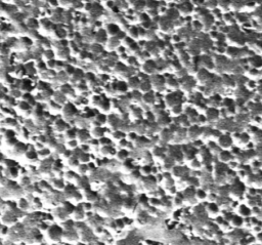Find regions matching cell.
Here are the masks:
<instances>
[{
	"mask_svg": "<svg viewBox=\"0 0 262 245\" xmlns=\"http://www.w3.org/2000/svg\"><path fill=\"white\" fill-rule=\"evenodd\" d=\"M99 144H101V145H104V146H106V145H109L110 144V140L107 138V137H104V136H101L100 138H99Z\"/></svg>",
	"mask_w": 262,
	"mask_h": 245,
	"instance_id": "f546056e",
	"label": "cell"
},
{
	"mask_svg": "<svg viewBox=\"0 0 262 245\" xmlns=\"http://www.w3.org/2000/svg\"><path fill=\"white\" fill-rule=\"evenodd\" d=\"M18 138H15V136H12V137H9V138H6V144L10 147H13L16 143H18Z\"/></svg>",
	"mask_w": 262,
	"mask_h": 245,
	"instance_id": "7402d4cb",
	"label": "cell"
},
{
	"mask_svg": "<svg viewBox=\"0 0 262 245\" xmlns=\"http://www.w3.org/2000/svg\"><path fill=\"white\" fill-rule=\"evenodd\" d=\"M64 67H65V63L61 61H56L55 63V68L59 70V71H61L62 69H64Z\"/></svg>",
	"mask_w": 262,
	"mask_h": 245,
	"instance_id": "f1b7e54d",
	"label": "cell"
},
{
	"mask_svg": "<svg viewBox=\"0 0 262 245\" xmlns=\"http://www.w3.org/2000/svg\"><path fill=\"white\" fill-rule=\"evenodd\" d=\"M66 177L68 179V180H72V179H78V175L76 174V172L74 171H68L66 173Z\"/></svg>",
	"mask_w": 262,
	"mask_h": 245,
	"instance_id": "4316f807",
	"label": "cell"
},
{
	"mask_svg": "<svg viewBox=\"0 0 262 245\" xmlns=\"http://www.w3.org/2000/svg\"><path fill=\"white\" fill-rule=\"evenodd\" d=\"M6 171L8 172V173H7V176H9V177H12V179H14V177H16V176L19 175V170L16 169L15 166L7 167Z\"/></svg>",
	"mask_w": 262,
	"mask_h": 245,
	"instance_id": "52a82bcc",
	"label": "cell"
},
{
	"mask_svg": "<svg viewBox=\"0 0 262 245\" xmlns=\"http://www.w3.org/2000/svg\"><path fill=\"white\" fill-rule=\"evenodd\" d=\"M38 156L39 157H41V158H45V157H47L48 155L50 154V151L46 149V148H41V150H39L38 152Z\"/></svg>",
	"mask_w": 262,
	"mask_h": 245,
	"instance_id": "9c48e42d",
	"label": "cell"
},
{
	"mask_svg": "<svg viewBox=\"0 0 262 245\" xmlns=\"http://www.w3.org/2000/svg\"><path fill=\"white\" fill-rule=\"evenodd\" d=\"M43 57L46 58V60H50V59H53L54 53H53V51L51 49H46L44 51V53H43Z\"/></svg>",
	"mask_w": 262,
	"mask_h": 245,
	"instance_id": "ac0fdd59",
	"label": "cell"
},
{
	"mask_svg": "<svg viewBox=\"0 0 262 245\" xmlns=\"http://www.w3.org/2000/svg\"><path fill=\"white\" fill-rule=\"evenodd\" d=\"M212 2H213V0H207V3H210V4H212ZM217 6V2H215L214 5H212L211 6V8H215Z\"/></svg>",
	"mask_w": 262,
	"mask_h": 245,
	"instance_id": "e575fe53",
	"label": "cell"
},
{
	"mask_svg": "<svg viewBox=\"0 0 262 245\" xmlns=\"http://www.w3.org/2000/svg\"><path fill=\"white\" fill-rule=\"evenodd\" d=\"M68 160H69V165L72 167H78V165L80 164V160L75 155H72Z\"/></svg>",
	"mask_w": 262,
	"mask_h": 245,
	"instance_id": "ba28073f",
	"label": "cell"
},
{
	"mask_svg": "<svg viewBox=\"0 0 262 245\" xmlns=\"http://www.w3.org/2000/svg\"><path fill=\"white\" fill-rule=\"evenodd\" d=\"M67 146L70 148V149H76V148L78 147V141L76 140V138H74V140H70V141H68L67 142Z\"/></svg>",
	"mask_w": 262,
	"mask_h": 245,
	"instance_id": "5bb4252c",
	"label": "cell"
},
{
	"mask_svg": "<svg viewBox=\"0 0 262 245\" xmlns=\"http://www.w3.org/2000/svg\"><path fill=\"white\" fill-rule=\"evenodd\" d=\"M29 146L26 145L22 142H18L14 146H13V153L16 154V155H22V154H25L27 152Z\"/></svg>",
	"mask_w": 262,
	"mask_h": 245,
	"instance_id": "7a4b0ae2",
	"label": "cell"
},
{
	"mask_svg": "<svg viewBox=\"0 0 262 245\" xmlns=\"http://www.w3.org/2000/svg\"><path fill=\"white\" fill-rule=\"evenodd\" d=\"M4 156H3V154L2 153H0V163H3V161H4Z\"/></svg>",
	"mask_w": 262,
	"mask_h": 245,
	"instance_id": "d590c367",
	"label": "cell"
},
{
	"mask_svg": "<svg viewBox=\"0 0 262 245\" xmlns=\"http://www.w3.org/2000/svg\"><path fill=\"white\" fill-rule=\"evenodd\" d=\"M64 70H65V72L67 75H69V76H72V74L74 73V71H75V68L72 66V65H65V67H64Z\"/></svg>",
	"mask_w": 262,
	"mask_h": 245,
	"instance_id": "7c38bea8",
	"label": "cell"
},
{
	"mask_svg": "<svg viewBox=\"0 0 262 245\" xmlns=\"http://www.w3.org/2000/svg\"><path fill=\"white\" fill-rule=\"evenodd\" d=\"M77 138L80 142H86L89 138V133L86 129H78L77 130Z\"/></svg>",
	"mask_w": 262,
	"mask_h": 245,
	"instance_id": "277c9868",
	"label": "cell"
},
{
	"mask_svg": "<svg viewBox=\"0 0 262 245\" xmlns=\"http://www.w3.org/2000/svg\"><path fill=\"white\" fill-rule=\"evenodd\" d=\"M37 70L39 71V72H44V71H46V69H47V66H46V64L45 63H43V62H39L38 64H37Z\"/></svg>",
	"mask_w": 262,
	"mask_h": 245,
	"instance_id": "2e32d148",
	"label": "cell"
},
{
	"mask_svg": "<svg viewBox=\"0 0 262 245\" xmlns=\"http://www.w3.org/2000/svg\"><path fill=\"white\" fill-rule=\"evenodd\" d=\"M7 231H8V228L6 226H2L1 227V230H0V233L2 235H6L7 234Z\"/></svg>",
	"mask_w": 262,
	"mask_h": 245,
	"instance_id": "d6a6232c",
	"label": "cell"
},
{
	"mask_svg": "<svg viewBox=\"0 0 262 245\" xmlns=\"http://www.w3.org/2000/svg\"><path fill=\"white\" fill-rule=\"evenodd\" d=\"M19 108L23 111H28L31 109V105H30L27 101H25L24 99V101H22V102L19 104Z\"/></svg>",
	"mask_w": 262,
	"mask_h": 245,
	"instance_id": "30bf717a",
	"label": "cell"
},
{
	"mask_svg": "<svg viewBox=\"0 0 262 245\" xmlns=\"http://www.w3.org/2000/svg\"><path fill=\"white\" fill-rule=\"evenodd\" d=\"M127 1H128V2H134L135 0H127Z\"/></svg>",
	"mask_w": 262,
	"mask_h": 245,
	"instance_id": "8d00e7d4",
	"label": "cell"
},
{
	"mask_svg": "<svg viewBox=\"0 0 262 245\" xmlns=\"http://www.w3.org/2000/svg\"><path fill=\"white\" fill-rule=\"evenodd\" d=\"M54 148H55V152H56V153H59V154H62V153H64V151L66 150L65 145H62V144H59V143H58V145H56Z\"/></svg>",
	"mask_w": 262,
	"mask_h": 245,
	"instance_id": "603a6c76",
	"label": "cell"
},
{
	"mask_svg": "<svg viewBox=\"0 0 262 245\" xmlns=\"http://www.w3.org/2000/svg\"><path fill=\"white\" fill-rule=\"evenodd\" d=\"M19 206H20L22 209H28V207H29V203H28V201H27L26 199L22 198V199L20 200V202H19Z\"/></svg>",
	"mask_w": 262,
	"mask_h": 245,
	"instance_id": "44dd1931",
	"label": "cell"
},
{
	"mask_svg": "<svg viewBox=\"0 0 262 245\" xmlns=\"http://www.w3.org/2000/svg\"><path fill=\"white\" fill-rule=\"evenodd\" d=\"M87 170H88V165L86 163H80L78 165V171H79V173L84 174V173H86Z\"/></svg>",
	"mask_w": 262,
	"mask_h": 245,
	"instance_id": "4fadbf2b",
	"label": "cell"
},
{
	"mask_svg": "<svg viewBox=\"0 0 262 245\" xmlns=\"http://www.w3.org/2000/svg\"><path fill=\"white\" fill-rule=\"evenodd\" d=\"M46 141H47V138H46V136H45V135H39V136H38V142H39V143L45 144V143H46Z\"/></svg>",
	"mask_w": 262,
	"mask_h": 245,
	"instance_id": "4dcf8cb0",
	"label": "cell"
},
{
	"mask_svg": "<svg viewBox=\"0 0 262 245\" xmlns=\"http://www.w3.org/2000/svg\"><path fill=\"white\" fill-rule=\"evenodd\" d=\"M77 130H78V129H76V128H70V127H69V128L66 130V132H65V138H66L67 141L76 138V137H77Z\"/></svg>",
	"mask_w": 262,
	"mask_h": 245,
	"instance_id": "5b68a950",
	"label": "cell"
},
{
	"mask_svg": "<svg viewBox=\"0 0 262 245\" xmlns=\"http://www.w3.org/2000/svg\"><path fill=\"white\" fill-rule=\"evenodd\" d=\"M61 168H62V164L60 163V161H55L54 163H52V169L54 171L60 172L61 170Z\"/></svg>",
	"mask_w": 262,
	"mask_h": 245,
	"instance_id": "e0dca14e",
	"label": "cell"
},
{
	"mask_svg": "<svg viewBox=\"0 0 262 245\" xmlns=\"http://www.w3.org/2000/svg\"><path fill=\"white\" fill-rule=\"evenodd\" d=\"M61 155H62V157H64V158H67V159H69V158L71 157L72 155H73V151H72V150H68V149H66V150L64 151V153H62Z\"/></svg>",
	"mask_w": 262,
	"mask_h": 245,
	"instance_id": "484cf974",
	"label": "cell"
},
{
	"mask_svg": "<svg viewBox=\"0 0 262 245\" xmlns=\"http://www.w3.org/2000/svg\"><path fill=\"white\" fill-rule=\"evenodd\" d=\"M89 154L87 153V152H81V154L79 155V160H80V162H82V163H86V162H88L89 161Z\"/></svg>",
	"mask_w": 262,
	"mask_h": 245,
	"instance_id": "8fae6325",
	"label": "cell"
},
{
	"mask_svg": "<svg viewBox=\"0 0 262 245\" xmlns=\"http://www.w3.org/2000/svg\"><path fill=\"white\" fill-rule=\"evenodd\" d=\"M60 91H61V93H67V94H69V92L71 91V86L69 85L68 83L62 84L61 87H60Z\"/></svg>",
	"mask_w": 262,
	"mask_h": 245,
	"instance_id": "d6986e66",
	"label": "cell"
},
{
	"mask_svg": "<svg viewBox=\"0 0 262 245\" xmlns=\"http://www.w3.org/2000/svg\"><path fill=\"white\" fill-rule=\"evenodd\" d=\"M12 136H15V132L13 130H12V129L5 130V132H4V137L5 138H9V137H12Z\"/></svg>",
	"mask_w": 262,
	"mask_h": 245,
	"instance_id": "d4e9b609",
	"label": "cell"
},
{
	"mask_svg": "<svg viewBox=\"0 0 262 245\" xmlns=\"http://www.w3.org/2000/svg\"><path fill=\"white\" fill-rule=\"evenodd\" d=\"M1 227H2V226H1V224H0V230H1Z\"/></svg>",
	"mask_w": 262,
	"mask_h": 245,
	"instance_id": "74e56055",
	"label": "cell"
},
{
	"mask_svg": "<svg viewBox=\"0 0 262 245\" xmlns=\"http://www.w3.org/2000/svg\"><path fill=\"white\" fill-rule=\"evenodd\" d=\"M47 234L48 237L52 241H60L64 237V230L61 227L58 226V225H51L50 227H48Z\"/></svg>",
	"mask_w": 262,
	"mask_h": 245,
	"instance_id": "6da1fadb",
	"label": "cell"
},
{
	"mask_svg": "<svg viewBox=\"0 0 262 245\" xmlns=\"http://www.w3.org/2000/svg\"><path fill=\"white\" fill-rule=\"evenodd\" d=\"M53 186H54L55 188H58V189H64V188H65V184H64V182H62L61 180H56V181L53 183Z\"/></svg>",
	"mask_w": 262,
	"mask_h": 245,
	"instance_id": "cb8c5ba5",
	"label": "cell"
},
{
	"mask_svg": "<svg viewBox=\"0 0 262 245\" xmlns=\"http://www.w3.org/2000/svg\"><path fill=\"white\" fill-rule=\"evenodd\" d=\"M54 127L55 129L59 131V132H62V131H66L70 126L68 123H66L62 119H59L54 122Z\"/></svg>",
	"mask_w": 262,
	"mask_h": 245,
	"instance_id": "3957f363",
	"label": "cell"
},
{
	"mask_svg": "<svg viewBox=\"0 0 262 245\" xmlns=\"http://www.w3.org/2000/svg\"><path fill=\"white\" fill-rule=\"evenodd\" d=\"M26 155V158L30 161H36L38 159V153L36 152L35 150H27V152L25 153Z\"/></svg>",
	"mask_w": 262,
	"mask_h": 245,
	"instance_id": "8992f818",
	"label": "cell"
},
{
	"mask_svg": "<svg viewBox=\"0 0 262 245\" xmlns=\"http://www.w3.org/2000/svg\"><path fill=\"white\" fill-rule=\"evenodd\" d=\"M3 164L6 166V167H10V166H16L18 163L15 161H13L12 159H4L3 161Z\"/></svg>",
	"mask_w": 262,
	"mask_h": 245,
	"instance_id": "ffe728a7",
	"label": "cell"
},
{
	"mask_svg": "<svg viewBox=\"0 0 262 245\" xmlns=\"http://www.w3.org/2000/svg\"><path fill=\"white\" fill-rule=\"evenodd\" d=\"M84 209H91V204L90 203H84V207H83Z\"/></svg>",
	"mask_w": 262,
	"mask_h": 245,
	"instance_id": "836d02e7",
	"label": "cell"
},
{
	"mask_svg": "<svg viewBox=\"0 0 262 245\" xmlns=\"http://www.w3.org/2000/svg\"><path fill=\"white\" fill-rule=\"evenodd\" d=\"M93 135L96 137H101L104 135V130L102 128H100L99 126H96L95 128L93 129Z\"/></svg>",
	"mask_w": 262,
	"mask_h": 245,
	"instance_id": "9a60e30c",
	"label": "cell"
},
{
	"mask_svg": "<svg viewBox=\"0 0 262 245\" xmlns=\"http://www.w3.org/2000/svg\"><path fill=\"white\" fill-rule=\"evenodd\" d=\"M55 63H56V61H55V60H53V59H50V60H48L47 64H46V66H47L49 69H53V68H55Z\"/></svg>",
	"mask_w": 262,
	"mask_h": 245,
	"instance_id": "83f0119b",
	"label": "cell"
},
{
	"mask_svg": "<svg viewBox=\"0 0 262 245\" xmlns=\"http://www.w3.org/2000/svg\"><path fill=\"white\" fill-rule=\"evenodd\" d=\"M89 149H90L89 146H88V145H85V144H83V145H81V146H80V150H81L82 152H88V151H89Z\"/></svg>",
	"mask_w": 262,
	"mask_h": 245,
	"instance_id": "1f68e13d",
	"label": "cell"
}]
</instances>
